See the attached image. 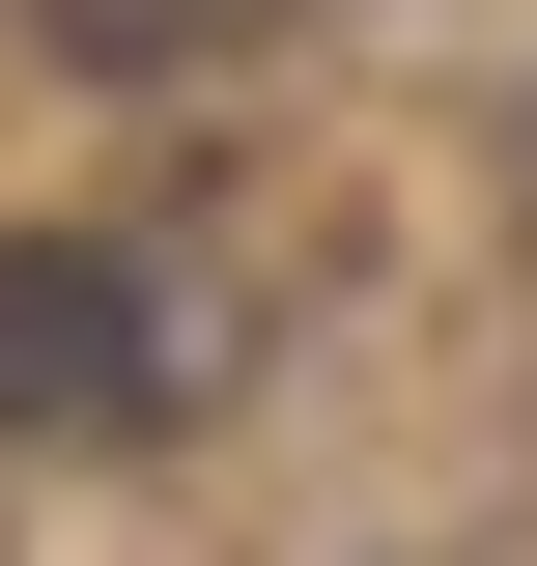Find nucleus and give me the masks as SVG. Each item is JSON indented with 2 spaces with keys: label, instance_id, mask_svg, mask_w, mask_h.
Here are the masks:
<instances>
[{
  "label": "nucleus",
  "instance_id": "1",
  "mask_svg": "<svg viewBox=\"0 0 537 566\" xmlns=\"http://www.w3.org/2000/svg\"><path fill=\"white\" fill-rule=\"evenodd\" d=\"M170 397V312H141V255H85V227H0V424L29 453H85V424Z\"/></svg>",
  "mask_w": 537,
  "mask_h": 566
},
{
  "label": "nucleus",
  "instance_id": "2",
  "mask_svg": "<svg viewBox=\"0 0 537 566\" xmlns=\"http://www.w3.org/2000/svg\"><path fill=\"white\" fill-rule=\"evenodd\" d=\"M29 29H85V57H227V29H312V0H29Z\"/></svg>",
  "mask_w": 537,
  "mask_h": 566
}]
</instances>
